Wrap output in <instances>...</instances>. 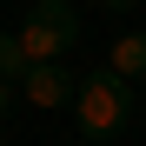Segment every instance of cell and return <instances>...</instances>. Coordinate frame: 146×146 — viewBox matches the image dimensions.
Listing matches in <instances>:
<instances>
[{
    "mask_svg": "<svg viewBox=\"0 0 146 146\" xmlns=\"http://www.w3.org/2000/svg\"><path fill=\"white\" fill-rule=\"evenodd\" d=\"M133 113H139V100H133V80H119L113 66H93V73H80V93H73V119H80V133H86V139H113V133H126V126H133Z\"/></svg>",
    "mask_w": 146,
    "mask_h": 146,
    "instance_id": "6da1fadb",
    "label": "cell"
},
{
    "mask_svg": "<svg viewBox=\"0 0 146 146\" xmlns=\"http://www.w3.org/2000/svg\"><path fill=\"white\" fill-rule=\"evenodd\" d=\"M73 40H80V20H73V7H66V0H33V7H27V20L13 27L20 73H27V66H53Z\"/></svg>",
    "mask_w": 146,
    "mask_h": 146,
    "instance_id": "7a4b0ae2",
    "label": "cell"
},
{
    "mask_svg": "<svg viewBox=\"0 0 146 146\" xmlns=\"http://www.w3.org/2000/svg\"><path fill=\"white\" fill-rule=\"evenodd\" d=\"M73 93H80V73H66L60 60L20 73V106H33V113H60V106H73Z\"/></svg>",
    "mask_w": 146,
    "mask_h": 146,
    "instance_id": "3957f363",
    "label": "cell"
},
{
    "mask_svg": "<svg viewBox=\"0 0 146 146\" xmlns=\"http://www.w3.org/2000/svg\"><path fill=\"white\" fill-rule=\"evenodd\" d=\"M106 66L119 73V80L139 86V80H146V27H139V33H113V40H106Z\"/></svg>",
    "mask_w": 146,
    "mask_h": 146,
    "instance_id": "277c9868",
    "label": "cell"
},
{
    "mask_svg": "<svg viewBox=\"0 0 146 146\" xmlns=\"http://www.w3.org/2000/svg\"><path fill=\"white\" fill-rule=\"evenodd\" d=\"M0 80H20V53H13V33H0Z\"/></svg>",
    "mask_w": 146,
    "mask_h": 146,
    "instance_id": "5b68a950",
    "label": "cell"
},
{
    "mask_svg": "<svg viewBox=\"0 0 146 146\" xmlns=\"http://www.w3.org/2000/svg\"><path fill=\"white\" fill-rule=\"evenodd\" d=\"M20 106V80H0V113H13Z\"/></svg>",
    "mask_w": 146,
    "mask_h": 146,
    "instance_id": "8992f818",
    "label": "cell"
},
{
    "mask_svg": "<svg viewBox=\"0 0 146 146\" xmlns=\"http://www.w3.org/2000/svg\"><path fill=\"white\" fill-rule=\"evenodd\" d=\"M106 13H133V7H146V0H100Z\"/></svg>",
    "mask_w": 146,
    "mask_h": 146,
    "instance_id": "52a82bcc",
    "label": "cell"
},
{
    "mask_svg": "<svg viewBox=\"0 0 146 146\" xmlns=\"http://www.w3.org/2000/svg\"><path fill=\"white\" fill-rule=\"evenodd\" d=\"M0 146H7V133H0Z\"/></svg>",
    "mask_w": 146,
    "mask_h": 146,
    "instance_id": "ba28073f",
    "label": "cell"
}]
</instances>
